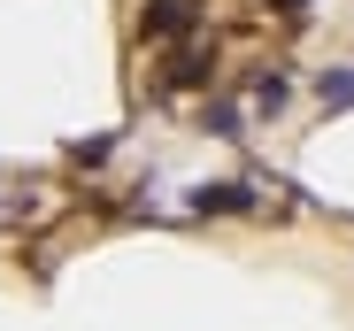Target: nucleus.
Masks as SVG:
<instances>
[{
  "mask_svg": "<svg viewBox=\"0 0 354 331\" xmlns=\"http://www.w3.org/2000/svg\"><path fill=\"white\" fill-rule=\"evenodd\" d=\"M139 23H147V39H185L201 16H193V0H147V16H139Z\"/></svg>",
  "mask_w": 354,
  "mask_h": 331,
  "instance_id": "1",
  "label": "nucleus"
},
{
  "mask_svg": "<svg viewBox=\"0 0 354 331\" xmlns=\"http://www.w3.org/2000/svg\"><path fill=\"white\" fill-rule=\"evenodd\" d=\"M193 208H201V216H247V208H254V193H247L239 178H223V185H201V193H193Z\"/></svg>",
  "mask_w": 354,
  "mask_h": 331,
  "instance_id": "2",
  "label": "nucleus"
},
{
  "mask_svg": "<svg viewBox=\"0 0 354 331\" xmlns=\"http://www.w3.org/2000/svg\"><path fill=\"white\" fill-rule=\"evenodd\" d=\"M208 77H216V46H177V54H169V85L193 93V85H208Z\"/></svg>",
  "mask_w": 354,
  "mask_h": 331,
  "instance_id": "3",
  "label": "nucleus"
},
{
  "mask_svg": "<svg viewBox=\"0 0 354 331\" xmlns=\"http://www.w3.org/2000/svg\"><path fill=\"white\" fill-rule=\"evenodd\" d=\"M316 100H324V108H354V62L316 70Z\"/></svg>",
  "mask_w": 354,
  "mask_h": 331,
  "instance_id": "4",
  "label": "nucleus"
},
{
  "mask_svg": "<svg viewBox=\"0 0 354 331\" xmlns=\"http://www.w3.org/2000/svg\"><path fill=\"white\" fill-rule=\"evenodd\" d=\"M285 93H292V85H285L277 70H254V85H247V100L262 108V116H277V108H285Z\"/></svg>",
  "mask_w": 354,
  "mask_h": 331,
  "instance_id": "5",
  "label": "nucleus"
},
{
  "mask_svg": "<svg viewBox=\"0 0 354 331\" xmlns=\"http://www.w3.org/2000/svg\"><path fill=\"white\" fill-rule=\"evenodd\" d=\"M201 131H216V139H239V108H231V100H216L208 116H201Z\"/></svg>",
  "mask_w": 354,
  "mask_h": 331,
  "instance_id": "6",
  "label": "nucleus"
},
{
  "mask_svg": "<svg viewBox=\"0 0 354 331\" xmlns=\"http://www.w3.org/2000/svg\"><path fill=\"white\" fill-rule=\"evenodd\" d=\"M277 8H308V0H277Z\"/></svg>",
  "mask_w": 354,
  "mask_h": 331,
  "instance_id": "7",
  "label": "nucleus"
}]
</instances>
